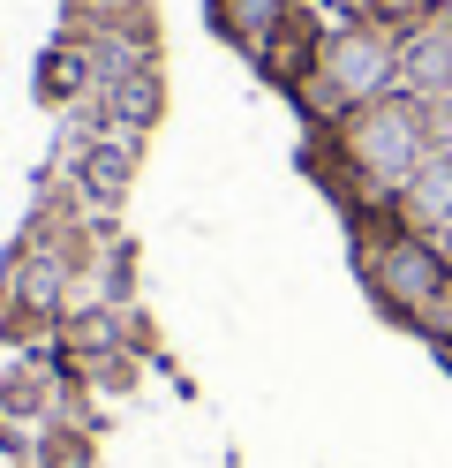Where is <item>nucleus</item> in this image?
<instances>
[{"mask_svg":"<svg viewBox=\"0 0 452 468\" xmlns=\"http://www.w3.org/2000/svg\"><path fill=\"white\" fill-rule=\"evenodd\" d=\"M106 122L113 129H151L166 113V76H159V61H143V69H129V76H113L106 83Z\"/></svg>","mask_w":452,"mask_h":468,"instance_id":"obj_5","label":"nucleus"},{"mask_svg":"<svg viewBox=\"0 0 452 468\" xmlns=\"http://www.w3.org/2000/svg\"><path fill=\"white\" fill-rule=\"evenodd\" d=\"M30 468H90V431L46 423V431H38V446H30Z\"/></svg>","mask_w":452,"mask_h":468,"instance_id":"obj_7","label":"nucleus"},{"mask_svg":"<svg viewBox=\"0 0 452 468\" xmlns=\"http://www.w3.org/2000/svg\"><path fill=\"white\" fill-rule=\"evenodd\" d=\"M392 212H400L407 234H430V242H445V234H452V152L422 159V166L407 174V189L392 197Z\"/></svg>","mask_w":452,"mask_h":468,"instance_id":"obj_3","label":"nucleus"},{"mask_svg":"<svg viewBox=\"0 0 452 468\" xmlns=\"http://www.w3.org/2000/svg\"><path fill=\"white\" fill-rule=\"evenodd\" d=\"M294 16V0H211V23L249 53V61H264V46H271V31Z\"/></svg>","mask_w":452,"mask_h":468,"instance_id":"obj_6","label":"nucleus"},{"mask_svg":"<svg viewBox=\"0 0 452 468\" xmlns=\"http://www.w3.org/2000/svg\"><path fill=\"white\" fill-rule=\"evenodd\" d=\"M400 91H415V99H452V0H437L430 23L400 31Z\"/></svg>","mask_w":452,"mask_h":468,"instance_id":"obj_2","label":"nucleus"},{"mask_svg":"<svg viewBox=\"0 0 452 468\" xmlns=\"http://www.w3.org/2000/svg\"><path fill=\"white\" fill-rule=\"evenodd\" d=\"M99 91V69H90V38H68L60 31V46H46V61H38V99L68 113L76 99Z\"/></svg>","mask_w":452,"mask_h":468,"instance_id":"obj_4","label":"nucleus"},{"mask_svg":"<svg viewBox=\"0 0 452 468\" xmlns=\"http://www.w3.org/2000/svg\"><path fill=\"white\" fill-rule=\"evenodd\" d=\"M136 159H143V129H99V136H90V144H83V152L60 166V174L76 182V197L90 204V212H106V204L129 197Z\"/></svg>","mask_w":452,"mask_h":468,"instance_id":"obj_1","label":"nucleus"}]
</instances>
